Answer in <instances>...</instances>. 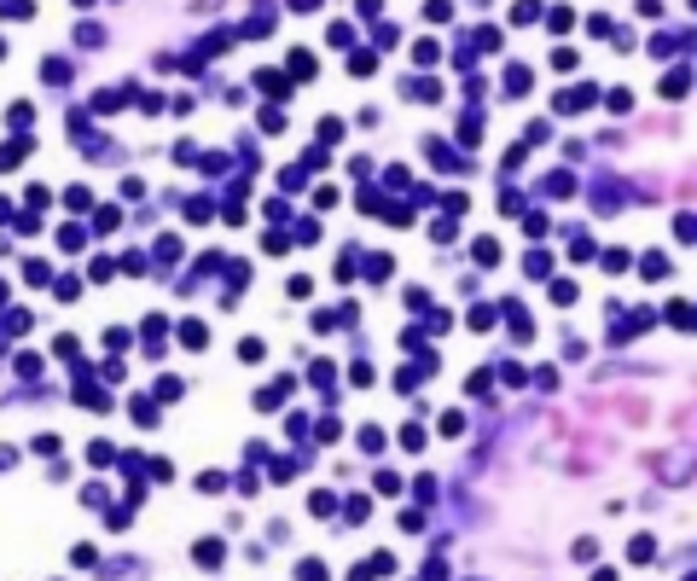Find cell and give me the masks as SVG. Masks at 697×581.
Wrapping results in <instances>:
<instances>
[{
    "label": "cell",
    "instance_id": "6da1fadb",
    "mask_svg": "<svg viewBox=\"0 0 697 581\" xmlns=\"http://www.w3.org/2000/svg\"><path fill=\"white\" fill-rule=\"evenodd\" d=\"M24 152H29L24 140H12V146H0V169H18V163H24Z\"/></svg>",
    "mask_w": 697,
    "mask_h": 581
},
{
    "label": "cell",
    "instance_id": "7a4b0ae2",
    "mask_svg": "<svg viewBox=\"0 0 697 581\" xmlns=\"http://www.w3.org/2000/svg\"><path fill=\"white\" fill-rule=\"evenodd\" d=\"M181 343H192V349H204V326H198V320H186V326H181Z\"/></svg>",
    "mask_w": 697,
    "mask_h": 581
}]
</instances>
